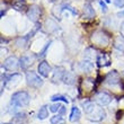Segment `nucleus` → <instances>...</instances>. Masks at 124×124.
Masks as SVG:
<instances>
[{
    "label": "nucleus",
    "instance_id": "obj_28",
    "mask_svg": "<svg viewBox=\"0 0 124 124\" xmlns=\"http://www.w3.org/2000/svg\"><path fill=\"white\" fill-rule=\"evenodd\" d=\"M51 43H52V42H51V41H50L49 43H46L45 47H44V49L42 50V52H39V53H41V54H39V56H43V55H44V54H45V51H46V50H47V47H49V46H50V44H51Z\"/></svg>",
    "mask_w": 124,
    "mask_h": 124
},
{
    "label": "nucleus",
    "instance_id": "obj_3",
    "mask_svg": "<svg viewBox=\"0 0 124 124\" xmlns=\"http://www.w3.org/2000/svg\"><path fill=\"white\" fill-rule=\"evenodd\" d=\"M92 41L94 44L99 46H106L109 43V39L108 36L103 32H96L93 34L92 36Z\"/></svg>",
    "mask_w": 124,
    "mask_h": 124
},
{
    "label": "nucleus",
    "instance_id": "obj_18",
    "mask_svg": "<svg viewBox=\"0 0 124 124\" xmlns=\"http://www.w3.org/2000/svg\"><path fill=\"white\" fill-rule=\"evenodd\" d=\"M80 116H81V113H80V111H79L78 107H72L71 109V114H70V117H69V120L71 122H77L80 120Z\"/></svg>",
    "mask_w": 124,
    "mask_h": 124
},
{
    "label": "nucleus",
    "instance_id": "obj_31",
    "mask_svg": "<svg viewBox=\"0 0 124 124\" xmlns=\"http://www.w3.org/2000/svg\"><path fill=\"white\" fill-rule=\"evenodd\" d=\"M60 114H61V115H63V114H64V112H65V108L64 107H63V106H62V107L61 108H60Z\"/></svg>",
    "mask_w": 124,
    "mask_h": 124
},
{
    "label": "nucleus",
    "instance_id": "obj_33",
    "mask_svg": "<svg viewBox=\"0 0 124 124\" xmlns=\"http://www.w3.org/2000/svg\"><path fill=\"white\" fill-rule=\"evenodd\" d=\"M50 1H52V2H54V1H58V0H50Z\"/></svg>",
    "mask_w": 124,
    "mask_h": 124
},
{
    "label": "nucleus",
    "instance_id": "obj_32",
    "mask_svg": "<svg viewBox=\"0 0 124 124\" xmlns=\"http://www.w3.org/2000/svg\"><path fill=\"white\" fill-rule=\"evenodd\" d=\"M117 16H124V11H122V13H118Z\"/></svg>",
    "mask_w": 124,
    "mask_h": 124
},
{
    "label": "nucleus",
    "instance_id": "obj_9",
    "mask_svg": "<svg viewBox=\"0 0 124 124\" xmlns=\"http://www.w3.org/2000/svg\"><path fill=\"white\" fill-rule=\"evenodd\" d=\"M65 71L64 69L61 68V67H59V68H55L54 70H53V75L52 77H51V80H52V82H59L60 80H62L63 79V76H64Z\"/></svg>",
    "mask_w": 124,
    "mask_h": 124
},
{
    "label": "nucleus",
    "instance_id": "obj_25",
    "mask_svg": "<svg viewBox=\"0 0 124 124\" xmlns=\"http://www.w3.org/2000/svg\"><path fill=\"white\" fill-rule=\"evenodd\" d=\"M62 121V116L61 115H55L51 118V124H60Z\"/></svg>",
    "mask_w": 124,
    "mask_h": 124
},
{
    "label": "nucleus",
    "instance_id": "obj_6",
    "mask_svg": "<svg viewBox=\"0 0 124 124\" xmlns=\"http://www.w3.org/2000/svg\"><path fill=\"white\" fill-rule=\"evenodd\" d=\"M105 116H106V112L104 111V108L96 107L90 114H88V120L93 122H99L101 120H104Z\"/></svg>",
    "mask_w": 124,
    "mask_h": 124
},
{
    "label": "nucleus",
    "instance_id": "obj_4",
    "mask_svg": "<svg viewBox=\"0 0 124 124\" xmlns=\"http://www.w3.org/2000/svg\"><path fill=\"white\" fill-rule=\"evenodd\" d=\"M41 14H42L41 8H39V6H36V5H33V6H31L30 8L27 9L26 15H27V17H28V19L32 20L33 23H36V22L39 19Z\"/></svg>",
    "mask_w": 124,
    "mask_h": 124
},
{
    "label": "nucleus",
    "instance_id": "obj_1",
    "mask_svg": "<svg viewBox=\"0 0 124 124\" xmlns=\"http://www.w3.org/2000/svg\"><path fill=\"white\" fill-rule=\"evenodd\" d=\"M31 97L26 92H17L11 96V101H10V107L18 108L22 106H26L30 104Z\"/></svg>",
    "mask_w": 124,
    "mask_h": 124
},
{
    "label": "nucleus",
    "instance_id": "obj_22",
    "mask_svg": "<svg viewBox=\"0 0 124 124\" xmlns=\"http://www.w3.org/2000/svg\"><path fill=\"white\" fill-rule=\"evenodd\" d=\"M49 116V112H47V107L46 106H42L39 108V113H37V118L39 120H45Z\"/></svg>",
    "mask_w": 124,
    "mask_h": 124
},
{
    "label": "nucleus",
    "instance_id": "obj_29",
    "mask_svg": "<svg viewBox=\"0 0 124 124\" xmlns=\"http://www.w3.org/2000/svg\"><path fill=\"white\" fill-rule=\"evenodd\" d=\"M99 5H101V10H103L104 13H106V11H107V7H106L104 1H99Z\"/></svg>",
    "mask_w": 124,
    "mask_h": 124
},
{
    "label": "nucleus",
    "instance_id": "obj_16",
    "mask_svg": "<svg viewBox=\"0 0 124 124\" xmlns=\"http://www.w3.org/2000/svg\"><path fill=\"white\" fill-rule=\"evenodd\" d=\"M82 108H84V112L88 115V114H90V113L94 111L95 108H96V106H95L94 101H84V103H82Z\"/></svg>",
    "mask_w": 124,
    "mask_h": 124
},
{
    "label": "nucleus",
    "instance_id": "obj_23",
    "mask_svg": "<svg viewBox=\"0 0 124 124\" xmlns=\"http://www.w3.org/2000/svg\"><path fill=\"white\" fill-rule=\"evenodd\" d=\"M46 30H47V32L49 33L54 32V31L58 30V25H56V23L54 22V20L47 19L46 20Z\"/></svg>",
    "mask_w": 124,
    "mask_h": 124
},
{
    "label": "nucleus",
    "instance_id": "obj_5",
    "mask_svg": "<svg viewBox=\"0 0 124 124\" xmlns=\"http://www.w3.org/2000/svg\"><path fill=\"white\" fill-rule=\"evenodd\" d=\"M95 101L101 106H106L112 101V96L105 92H99L95 95Z\"/></svg>",
    "mask_w": 124,
    "mask_h": 124
},
{
    "label": "nucleus",
    "instance_id": "obj_21",
    "mask_svg": "<svg viewBox=\"0 0 124 124\" xmlns=\"http://www.w3.org/2000/svg\"><path fill=\"white\" fill-rule=\"evenodd\" d=\"M63 82L64 84H67V85H72V84H75V80H76V78H75V76L72 75L71 72H69V71H65V73H64V76H63Z\"/></svg>",
    "mask_w": 124,
    "mask_h": 124
},
{
    "label": "nucleus",
    "instance_id": "obj_10",
    "mask_svg": "<svg viewBox=\"0 0 124 124\" xmlns=\"http://www.w3.org/2000/svg\"><path fill=\"white\" fill-rule=\"evenodd\" d=\"M97 64L98 67H107L111 64V58L107 53H101L97 56Z\"/></svg>",
    "mask_w": 124,
    "mask_h": 124
},
{
    "label": "nucleus",
    "instance_id": "obj_7",
    "mask_svg": "<svg viewBox=\"0 0 124 124\" xmlns=\"http://www.w3.org/2000/svg\"><path fill=\"white\" fill-rule=\"evenodd\" d=\"M18 64H20L18 59H17L16 56H9V58H7L3 62V68L7 69V70H10V71H13V70H16L18 68Z\"/></svg>",
    "mask_w": 124,
    "mask_h": 124
},
{
    "label": "nucleus",
    "instance_id": "obj_26",
    "mask_svg": "<svg viewBox=\"0 0 124 124\" xmlns=\"http://www.w3.org/2000/svg\"><path fill=\"white\" fill-rule=\"evenodd\" d=\"M61 107H62V106L60 104H54V105H52V106L50 107V111L53 112V113H55V112H59Z\"/></svg>",
    "mask_w": 124,
    "mask_h": 124
},
{
    "label": "nucleus",
    "instance_id": "obj_14",
    "mask_svg": "<svg viewBox=\"0 0 124 124\" xmlns=\"http://www.w3.org/2000/svg\"><path fill=\"white\" fill-rule=\"evenodd\" d=\"M33 61H34V58H31L28 55H23L19 60L22 69H27L28 67H31L33 64Z\"/></svg>",
    "mask_w": 124,
    "mask_h": 124
},
{
    "label": "nucleus",
    "instance_id": "obj_20",
    "mask_svg": "<svg viewBox=\"0 0 124 124\" xmlns=\"http://www.w3.org/2000/svg\"><path fill=\"white\" fill-rule=\"evenodd\" d=\"M79 67H80V69H81L82 71L85 72H90L93 70V68H94V64H93L90 61H88V60H86V61H82L79 63Z\"/></svg>",
    "mask_w": 124,
    "mask_h": 124
},
{
    "label": "nucleus",
    "instance_id": "obj_8",
    "mask_svg": "<svg viewBox=\"0 0 124 124\" xmlns=\"http://www.w3.org/2000/svg\"><path fill=\"white\" fill-rule=\"evenodd\" d=\"M105 80H106V82H107L108 85H116V84H118V82H120L121 78H120L118 72L115 71V70H113V71L108 72L107 75H106Z\"/></svg>",
    "mask_w": 124,
    "mask_h": 124
},
{
    "label": "nucleus",
    "instance_id": "obj_15",
    "mask_svg": "<svg viewBox=\"0 0 124 124\" xmlns=\"http://www.w3.org/2000/svg\"><path fill=\"white\" fill-rule=\"evenodd\" d=\"M114 47L115 49H117L118 51H121V52H124V36L118 35V36L115 37Z\"/></svg>",
    "mask_w": 124,
    "mask_h": 124
},
{
    "label": "nucleus",
    "instance_id": "obj_24",
    "mask_svg": "<svg viewBox=\"0 0 124 124\" xmlns=\"http://www.w3.org/2000/svg\"><path fill=\"white\" fill-rule=\"evenodd\" d=\"M51 101H64V103H67V104L69 103V101L67 99V97L62 96V95H54V96H52V97H51Z\"/></svg>",
    "mask_w": 124,
    "mask_h": 124
},
{
    "label": "nucleus",
    "instance_id": "obj_12",
    "mask_svg": "<svg viewBox=\"0 0 124 124\" xmlns=\"http://www.w3.org/2000/svg\"><path fill=\"white\" fill-rule=\"evenodd\" d=\"M84 18H94L95 17V10L92 7V5L89 2L85 3L84 6V14H82Z\"/></svg>",
    "mask_w": 124,
    "mask_h": 124
},
{
    "label": "nucleus",
    "instance_id": "obj_11",
    "mask_svg": "<svg viewBox=\"0 0 124 124\" xmlns=\"http://www.w3.org/2000/svg\"><path fill=\"white\" fill-rule=\"evenodd\" d=\"M51 72V67L46 61H42L39 64V73L43 77H49Z\"/></svg>",
    "mask_w": 124,
    "mask_h": 124
},
{
    "label": "nucleus",
    "instance_id": "obj_34",
    "mask_svg": "<svg viewBox=\"0 0 124 124\" xmlns=\"http://www.w3.org/2000/svg\"><path fill=\"white\" fill-rule=\"evenodd\" d=\"M2 124H13V123H2Z\"/></svg>",
    "mask_w": 124,
    "mask_h": 124
},
{
    "label": "nucleus",
    "instance_id": "obj_2",
    "mask_svg": "<svg viewBox=\"0 0 124 124\" xmlns=\"http://www.w3.org/2000/svg\"><path fill=\"white\" fill-rule=\"evenodd\" d=\"M26 81L27 85L33 87V88H39L43 85V79L34 71L26 72Z\"/></svg>",
    "mask_w": 124,
    "mask_h": 124
},
{
    "label": "nucleus",
    "instance_id": "obj_30",
    "mask_svg": "<svg viewBox=\"0 0 124 124\" xmlns=\"http://www.w3.org/2000/svg\"><path fill=\"white\" fill-rule=\"evenodd\" d=\"M121 35L124 36V22L121 24Z\"/></svg>",
    "mask_w": 124,
    "mask_h": 124
},
{
    "label": "nucleus",
    "instance_id": "obj_13",
    "mask_svg": "<svg viewBox=\"0 0 124 124\" xmlns=\"http://www.w3.org/2000/svg\"><path fill=\"white\" fill-rule=\"evenodd\" d=\"M36 32V30H34L32 33H30L27 36H25V37H20V39H18L16 41V45L17 47H22V49H24V47H26L27 46V43H28V39H30V37H32L33 34Z\"/></svg>",
    "mask_w": 124,
    "mask_h": 124
},
{
    "label": "nucleus",
    "instance_id": "obj_27",
    "mask_svg": "<svg viewBox=\"0 0 124 124\" xmlns=\"http://www.w3.org/2000/svg\"><path fill=\"white\" fill-rule=\"evenodd\" d=\"M114 5L117 8H123L124 7V0H114Z\"/></svg>",
    "mask_w": 124,
    "mask_h": 124
},
{
    "label": "nucleus",
    "instance_id": "obj_17",
    "mask_svg": "<svg viewBox=\"0 0 124 124\" xmlns=\"http://www.w3.org/2000/svg\"><path fill=\"white\" fill-rule=\"evenodd\" d=\"M11 6H13L14 9L18 10V11H23L26 7V1L25 0H14Z\"/></svg>",
    "mask_w": 124,
    "mask_h": 124
},
{
    "label": "nucleus",
    "instance_id": "obj_19",
    "mask_svg": "<svg viewBox=\"0 0 124 124\" xmlns=\"http://www.w3.org/2000/svg\"><path fill=\"white\" fill-rule=\"evenodd\" d=\"M26 120V114L25 113H18L11 118V123L13 124H22Z\"/></svg>",
    "mask_w": 124,
    "mask_h": 124
}]
</instances>
